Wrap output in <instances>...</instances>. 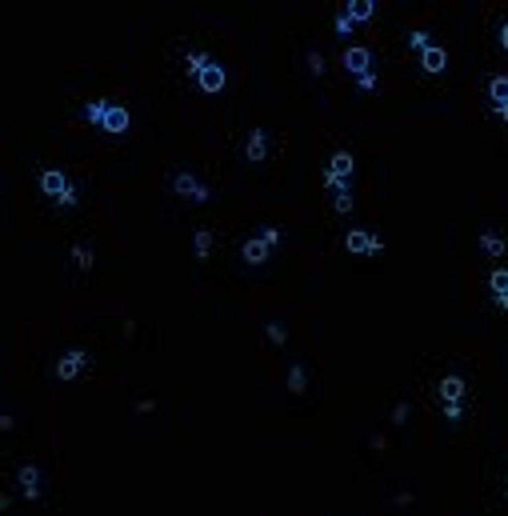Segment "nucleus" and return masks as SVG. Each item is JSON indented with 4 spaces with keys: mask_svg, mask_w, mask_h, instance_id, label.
Returning <instances> with one entry per match:
<instances>
[{
    "mask_svg": "<svg viewBox=\"0 0 508 516\" xmlns=\"http://www.w3.org/2000/svg\"><path fill=\"white\" fill-rule=\"evenodd\" d=\"M200 80H205L208 93H216V89L224 84V72H220V64H212V60H208L205 69H200Z\"/></svg>",
    "mask_w": 508,
    "mask_h": 516,
    "instance_id": "nucleus-1",
    "label": "nucleus"
},
{
    "mask_svg": "<svg viewBox=\"0 0 508 516\" xmlns=\"http://www.w3.org/2000/svg\"><path fill=\"white\" fill-rule=\"evenodd\" d=\"M488 93H492V104H496V108H508V76H492Z\"/></svg>",
    "mask_w": 508,
    "mask_h": 516,
    "instance_id": "nucleus-2",
    "label": "nucleus"
},
{
    "mask_svg": "<svg viewBox=\"0 0 508 516\" xmlns=\"http://www.w3.org/2000/svg\"><path fill=\"white\" fill-rule=\"evenodd\" d=\"M345 64L352 72H365V64H369V52H365V48H348L345 52Z\"/></svg>",
    "mask_w": 508,
    "mask_h": 516,
    "instance_id": "nucleus-3",
    "label": "nucleus"
},
{
    "mask_svg": "<svg viewBox=\"0 0 508 516\" xmlns=\"http://www.w3.org/2000/svg\"><path fill=\"white\" fill-rule=\"evenodd\" d=\"M424 64H428V69H444V52H440V48H428V52H424Z\"/></svg>",
    "mask_w": 508,
    "mask_h": 516,
    "instance_id": "nucleus-4",
    "label": "nucleus"
},
{
    "mask_svg": "<svg viewBox=\"0 0 508 516\" xmlns=\"http://www.w3.org/2000/svg\"><path fill=\"white\" fill-rule=\"evenodd\" d=\"M505 45H508V24H505Z\"/></svg>",
    "mask_w": 508,
    "mask_h": 516,
    "instance_id": "nucleus-5",
    "label": "nucleus"
}]
</instances>
